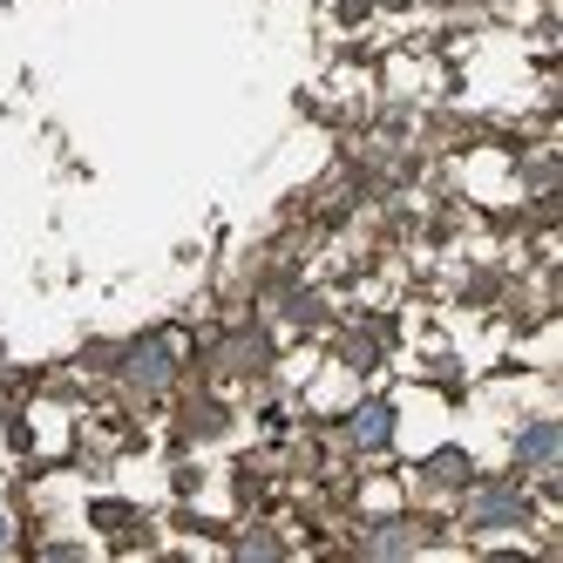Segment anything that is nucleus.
<instances>
[{"label":"nucleus","mask_w":563,"mask_h":563,"mask_svg":"<svg viewBox=\"0 0 563 563\" xmlns=\"http://www.w3.org/2000/svg\"><path fill=\"white\" fill-rule=\"evenodd\" d=\"M530 516H537V496L522 489V475H482V468H475V482L455 496V522H462L475 543L530 530Z\"/></svg>","instance_id":"obj_1"},{"label":"nucleus","mask_w":563,"mask_h":563,"mask_svg":"<svg viewBox=\"0 0 563 563\" xmlns=\"http://www.w3.org/2000/svg\"><path fill=\"white\" fill-rule=\"evenodd\" d=\"M184 380V333L156 327V333H136L130 346H115V387L130 400H170Z\"/></svg>","instance_id":"obj_2"},{"label":"nucleus","mask_w":563,"mask_h":563,"mask_svg":"<svg viewBox=\"0 0 563 563\" xmlns=\"http://www.w3.org/2000/svg\"><path fill=\"white\" fill-rule=\"evenodd\" d=\"M394 441H400V400L394 394H360L340 415V449L353 462H387Z\"/></svg>","instance_id":"obj_3"},{"label":"nucleus","mask_w":563,"mask_h":563,"mask_svg":"<svg viewBox=\"0 0 563 563\" xmlns=\"http://www.w3.org/2000/svg\"><path fill=\"white\" fill-rule=\"evenodd\" d=\"M556 468H563V421H556V415H522V421L509 428V475L550 482Z\"/></svg>","instance_id":"obj_4"},{"label":"nucleus","mask_w":563,"mask_h":563,"mask_svg":"<svg viewBox=\"0 0 563 563\" xmlns=\"http://www.w3.org/2000/svg\"><path fill=\"white\" fill-rule=\"evenodd\" d=\"M468 482H475V455L462 449V441H441V449H428V455L415 462V489L434 496V503H455Z\"/></svg>","instance_id":"obj_5"},{"label":"nucleus","mask_w":563,"mask_h":563,"mask_svg":"<svg viewBox=\"0 0 563 563\" xmlns=\"http://www.w3.org/2000/svg\"><path fill=\"white\" fill-rule=\"evenodd\" d=\"M428 543H434V530L415 509H380V516H367V530H360V550L367 556H415Z\"/></svg>","instance_id":"obj_6"},{"label":"nucleus","mask_w":563,"mask_h":563,"mask_svg":"<svg viewBox=\"0 0 563 563\" xmlns=\"http://www.w3.org/2000/svg\"><path fill=\"white\" fill-rule=\"evenodd\" d=\"M211 367L218 374H238V380H252L272 367V333L265 327H231L218 346H211Z\"/></svg>","instance_id":"obj_7"},{"label":"nucleus","mask_w":563,"mask_h":563,"mask_svg":"<svg viewBox=\"0 0 563 563\" xmlns=\"http://www.w3.org/2000/svg\"><path fill=\"white\" fill-rule=\"evenodd\" d=\"M272 312H278V327H292V333H319V327H333L327 292H312V286H278V292H272Z\"/></svg>","instance_id":"obj_8"},{"label":"nucleus","mask_w":563,"mask_h":563,"mask_svg":"<svg viewBox=\"0 0 563 563\" xmlns=\"http://www.w3.org/2000/svg\"><path fill=\"white\" fill-rule=\"evenodd\" d=\"M333 360L346 374H374L387 360V327H340L333 333Z\"/></svg>","instance_id":"obj_9"},{"label":"nucleus","mask_w":563,"mask_h":563,"mask_svg":"<svg viewBox=\"0 0 563 563\" xmlns=\"http://www.w3.org/2000/svg\"><path fill=\"white\" fill-rule=\"evenodd\" d=\"M516 177H522V190H530V197H550V190H556V156H550V150L522 156V170H516Z\"/></svg>","instance_id":"obj_10"},{"label":"nucleus","mask_w":563,"mask_h":563,"mask_svg":"<svg viewBox=\"0 0 563 563\" xmlns=\"http://www.w3.org/2000/svg\"><path fill=\"white\" fill-rule=\"evenodd\" d=\"M238 556H286V537L278 530H245V537H231Z\"/></svg>","instance_id":"obj_11"},{"label":"nucleus","mask_w":563,"mask_h":563,"mask_svg":"<svg viewBox=\"0 0 563 563\" xmlns=\"http://www.w3.org/2000/svg\"><path fill=\"white\" fill-rule=\"evenodd\" d=\"M8 550H21V516L0 503V556H8Z\"/></svg>","instance_id":"obj_12"}]
</instances>
